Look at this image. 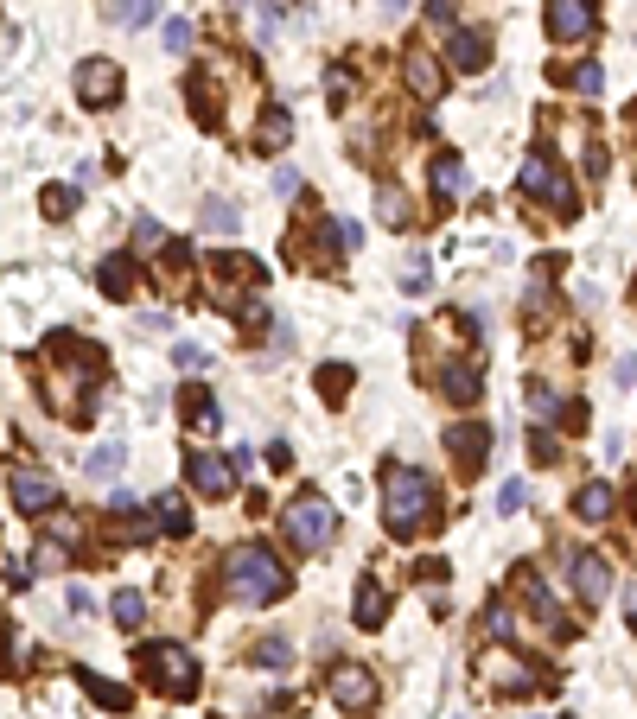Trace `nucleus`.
<instances>
[{
    "instance_id": "obj_1",
    "label": "nucleus",
    "mask_w": 637,
    "mask_h": 719,
    "mask_svg": "<svg viewBox=\"0 0 637 719\" xmlns=\"http://www.w3.org/2000/svg\"><path fill=\"white\" fill-rule=\"evenodd\" d=\"M434 478L427 471H408V465H389L383 471V522L395 535H421L434 529Z\"/></svg>"
},
{
    "instance_id": "obj_2",
    "label": "nucleus",
    "mask_w": 637,
    "mask_h": 719,
    "mask_svg": "<svg viewBox=\"0 0 637 719\" xmlns=\"http://www.w3.org/2000/svg\"><path fill=\"white\" fill-rule=\"evenodd\" d=\"M223 592H230V605H274L287 592V567L268 548H236L223 560Z\"/></svg>"
},
{
    "instance_id": "obj_3",
    "label": "nucleus",
    "mask_w": 637,
    "mask_h": 719,
    "mask_svg": "<svg viewBox=\"0 0 637 719\" xmlns=\"http://www.w3.org/2000/svg\"><path fill=\"white\" fill-rule=\"evenodd\" d=\"M281 529H287V541H294L300 554H319V548H332V535H338V510L325 497H313V490H300V497L281 510Z\"/></svg>"
},
{
    "instance_id": "obj_4",
    "label": "nucleus",
    "mask_w": 637,
    "mask_h": 719,
    "mask_svg": "<svg viewBox=\"0 0 637 719\" xmlns=\"http://www.w3.org/2000/svg\"><path fill=\"white\" fill-rule=\"evenodd\" d=\"M141 669H147L153 688L172 694V700H192V694H198V662H192L185 643H147V650H141Z\"/></svg>"
},
{
    "instance_id": "obj_5",
    "label": "nucleus",
    "mask_w": 637,
    "mask_h": 719,
    "mask_svg": "<svg viewBox=\"0 0 637 719\" xmlns=\"http://www.w3.org/2000/svg\"><path fill=\"white\" fill-rule=\"evenodd\" d=\"M516 185H523V198H536V204H548V210H561V217L574 210V185H567V172H561L555 160H548L542 147H536V153L523 160V172H516Z\"/></svg>"
},
{
    "instance_id": "obj_6",
    "label": "nucleus",
    "mask_w": 637,
    "mask_h": 719,
    "mask_svg": "<svg viewBox=\"0 0 637 719\" xmlns=\"http://www.w3.org/2000/svg\"><path fill=\"white\" fill-rule=\"evenodd\" d=\"M13 510H26V516H45V510H58V484L45 478V471H32V465H13Z\"/></svg>"
},
{
    "instance_id": "obj_7",
    "label": "nucleus",
    "mask_w": 637,
    "mask_h": 719,
    "mask_svg": "<svg viewBox=\"0 0 637 719\" xmlns=\"http://www.w3.org/2000/svg\"><path fill=\"white\" fill-rule=\"evenodd\" d=\"M325 688H332V700L344 713H364L370 700H376V675L364 669V662H338L332 669V681H325Z\"/></svg>"
},
{
    "instance_id": "obj_8",
    "label": "nucleus",
    "mask_w": 637,
    "mask_h": 719,
    "mask_svg": "<svg viewBox=\"0 0 637 719\" xmlns=\"http://www.w3.org/2000/svg\"><path fill=\"white\" fill-rule=\"evenodd\" d=\"M567 580H574V592L587 605H606L612 599V567L606 554H567Z\"/></svg>"
},
{
    "instance_id": "obj_9",
    "label": "nucleus",
    "mask_w": 637,
    "mask_h": 719,
    "mask_svg": "<svg viewBox=\"0 0 637 719\" xmlns=\"http://www.w3.org/2000/svg\"><path fill=\"white\" fill-rule=\"evenodd\" d=\"M185 478H192V490H204V497H230L236 465L217 459V452H185Z\"/></svg>"
},
{
    "instance_id": "obj_10",
    "label": "nucleus",
    "mask_w": 637,
    "mask_h": 719,
    "mask_svg": "<svg viewBox=\"0 0 637 719\" xmlns=\"http://www.w3.org/2000/svg\"><path fill=\"white\" fill-rule=\"evenodd\" d=\"M446 64H453L459 77H478V70L491 64V32H478V26H453V39H446Z\"/></svg>"
},
{
    "instance_id": "obj_11",
    "label": "nucleus",
    "mask_w": 637,
    "mask_h": 719,
    "mask_svg": "<svg viewBox=\"0 0 637 719\" xmlns=\"http://www.w3.org/2000/svg\"><path fill=\"white\" fill-rule=\"evenodd\" d=\"M599 26V7L593 0H548V32H555V39H587V32Z\"/></svg>"
},
{
    "instance_id": "obj_12",
    "label": "nucleus",
    "mask_w": 637,
    "mask_h": 719,
    "mask_svg": "<svg viewBox=\"0 0 637 719\" xmlns=\"http://www.w3.org/2000/svg\"><path fill=\"white\" fill-rule=\"evenodd\" d=\"M77 96L90 102V109H109V102L122 96V70H115V64H102V58L77 64Z\"/></svg>"
},
{
    "instance_id": "obj_13",
    "label": "nucleus",
    "mask_w": 637,
    "mask_h": 719,
    "mask_svg": "<svg viewBox=\"0 0 637 719\" xmlns=\"http://www.w3.org/2000/svg\"><path fill=\"white\" fill-rule=\"evenodd\" d=\"M402 77H408V90H415L421 102H440V90H446V77H440V64L427 58L421 45H408V58H402Z\"/></svg>"
},
{
    "instance_id": "obj_14",
    "label": "nucleus",
    "mask_w": 637,
    "mask_h": 719,
    "mask_svg": "<svg viewBox=\"0 0 637 719\" xmlns=\"http://www.w3.org/2000/svg\"><path fill=\"white\" fill-rule=\"evenodd\" d=\"M446 452L478 471V465H485V452H491V433L478 427V420H453V427H446Z\"/></svg>"
},
{
    "instance_id": "obj_15",
    "label": "nucleus",
    "mask_w": 637,
    "mask_h": 719,
    "mask_svg": "<svg viewBox=\"0 0 637 719\" xmlns=\"http://www.w3.org/2000/svg\"><path fill=\"white\" fill-rule=\"evenodd\" d=\"M466 191H472L466 160H459V153H440V160H434V198H440V204H459Z\"/></svg>"
},
{
    "instance_id": "obj_16",
    "label": "nucleus",
    "mask_w": 637,
    "mask_h": 719,
    "mask_svg": "<svg viewBox=\"0 0 637 719\" xmlns=\"http://www.w3.org/2000/svg\"><path fill=\"white\" fill-rule=\"evenodd\" d=\"M287 140H294V115L274 102V109H262V121H255V147L262 153H287Z\"/></svg>"
},
{
    "instance_id": "obj_17",
    "label": "nucleus",
    "mask_w": 637,
    "mask_h": 719,
    "mask_svg": "<svg viewBox=\"0 0 637 719\" xmlns=\"http://www.w3.org/2000/svg\"><path fill=\"white\" fill-rule=\"evenodd\" d=\"M612 510H618V497H612V484H606V478H593V484H580V490H574V516H580V522H606Z\"/></svg>"
},
{
    "instance_id": "obj_18",
    "label": "nucleus",
    "mask_w": 637,
    "mask_h": 719,
    "mask_svg": "<svg viewBox=\"0 0 637 719\" xmlns=\"http://www.w3.org/2000/svg\"><path fill=\"white\" fill-rule=\"evenodd\" d=\"M96 280H102V293H109V300H128V293H134V255H102Z\"/></svg>"
},
{
    "instance_id": "obj_19",
    "label": "nucleus",
    "mask_w": 637,
    "mask_h": 719,
    "mask_svg": "<svg viewBox=\"0 0 637 719\" xmlns=\"http://www.w3.org/2000/svg\"><path fill=\"white\" fill-rule=\"evenodd\" d=\"M485 681H491V688H504V694H529V688H536V669H523V662H510V656H491Z\"/></svg>"
},
{
    "instance_id": "obj_20",
    "label": "nucleus",
    "mask_w": 637,
    "mask_h": 719,
    "mask_svg": "<svg viewBox=\"0 0 637 719\" xmlns=\"http://www.w3.org/2000/svg\"><path fill=\"white\" fill-rule=\"evenodd\" d=\"M122 465H128V446L122 440H102L90 459H83V471H90L96 484H109V478H122Z\"/></svg>"
},
{
    "instance_id": "obj_21",
    "label": "nucleus",
    "mask_w": 637,
    "mask_h": 719,
    "mask_svg": "<svg viewBox=\"0 0 637 719\" xmlns=\"http://www.w3.org/2000/svg\"><path fill=\"white\" fill-rule=\"evenodd\" d=\"M179 414H185V427H204V433H217V401L204 395V389H185V395H179Z\"/></svg>"
},
{
    "instance_id": "obj_22",
    "label": "nucleus",
    "mask_w": 637,
    "mask_h": 719,
    "mask_svg": "<svg viewBox=\"0 0 637 719\" xmlns=\"http://www.w3.org/2000/svg\"><path fill=\"white\" fill-rule=\"evenodd\" d=\"M389 618V592L383 586H376V580H357V624H383Z\"/></svg>"
},
{
    "instance_id": "obj_23",
    "label": "nucleus",
    "mask_w": 637,
    "mask_h": 719,
    "mask_svg": "<svg viewBox=\"0 0 637 719\" xmlns=\"http://www.w3.org/2000/svg\"><path fill=\"white\" fill-rule=\"evenodd\" d=\"M478 382H485V376H478V363L466 357V363H453V370L440 376V389L453 395V401H478Z\"/></svg>"
},
{
    "instance_id": "obj_24",
    "label": "nucleus",
    "mask_w": 637,
    "mask_h": 719,
    "mask_svg": "<svg viewBox=\"0 0 637 719\" xmlns=\"http://www.w3.org/2000/svg\"><path fill=\"white\" fill-rule=\"evenodd\" d=\"M516 592L529 599V611H536L542 624H561V611H555V599H548V586L536 580V573H516Z\"/></svg>"
},
{
    "instance_id": "obj_25",
    "label": "nucleus",
    "mask_w": 637,
    "mask_h": 719,
    "mask_svg": "<svg viewBox=\"0 0 637 719\" xmlns=\"http://www.w3.org/2000/svg\"><path fill=\"white\" fill-rule=\"evenodd\" d=\"M204 230H211V236H236V230H243V210H236L230 198H211V204H204Z\"/></svg>"
},
{
    "instance_id": "obj_26",
    "label": "nucleus",
    "mask_w": 637,
    "mask_h": 719,
    "mask_svg": "<svg viewBox=\"0 0 637 719\" xmlns=\"http://www.w3.org/2000/svg\"><path fill=\"white\" fill-rule=\"evenodd\" d=\"M153 510H160V529H166V535H185V529H192V510H185V497H179V490H166V497L153 503Z\"/></svg>"
},
{
    "instance_id": "obj_27",
    "label": "nucleus",
    "mask_w": 637,
    "mask_h": 719,
    "mask_svg": "<svg viewBox=\"0 0 637 719\" xmlns=\"http://www.w3.org/2000/svg\"><path fill=\"white\" fill-rule=\"evenodd\" d=\"M287 662H294V650H287V637H262L255 643V669H268V675H281Z\"/></svg>"
},
{
    "instance_id": "obj_28",
    "label": "nucleus",
    "mask_w": 637,
    "mask_h": 719,
    "mask_svg": "<svg viewBox=\"0 0 637 719\" xmlns=\"http://www.w3.org/2000/svg\"><path fill=\"white\" fill-rule=\"evenodd\" d=\"M115 624H122V630H141L147 624V599H141V592H115Z\"/></svg>"
},
{
    "instance_id": "obj_29",
    "label": "nucleus",
    "mask_w": 637,
    "mask_h": 719,
    "mask_svg": "<svg viewBox=\"0 0 637 719\" xmlns=\"http://www.w3.org/2000/svg\"><path fill=\"white\" fill-rule=\"evenodd\" d=\"M77 681H83V688H90V694H96L109 713H128V688H115V681H102V675H90V669H83Z\"/></svg>"
},
{
    "instance_id": "obj_30",
    "label": "nucleus",
    "mask_w": 637,
    "mask_h": 719,
    "mask_svg": "<svg viewBox=\"0 0 637 719\" xmlns=\"http://www.w3.org/2000/svg\"><path fill=\"white\" fill-rule=\"evenodd\" d=\"M153 7H160V0H109V20L115 26H147Z\"/></svg>"
},
{
    "instance_id": "obj_31",
    "label": "nucleus",
    "mask_w": 637,
    "mask_h": 719,
    "mask_svg": "<svg viewBox=\"0 0 637 719\" xmlns=\"http://www.w3.org/2000/svg\"><path fill=\"white\" fill-rule=\"evenodd\" d=\"M376 204H383V223H389V230H402V223H408V198H402L395 185H383V198H376Z\"/></svg>"
},
{
    "instance_id": "obj_32",
    "label": "nucleus",
    "mask_w": 637,
    "mask_h": 719,
    "mask_svg": "<svg viewBox=\"0 0 637 719\" xmlns=\"http://www.w3.org/2000/svg\"><path fill=\"white\" fill-rule=\"evenodd\" d=\"M172 363H179L185 376H198V370H211V350H204V344H179V350H172Z\"/></svg>"
},
{
    "instance_id": "obj_33",
    "label": "nucleus",
    "mask_w": 637,
    "mask_h": 719,
    "mask_svg": "<svg viewBox=\"0 0 637 719\" xmlns=\"http://www.w3.org/2000/svg\"><path fill=\"white\" fill-rule=\"evenodd\" d=\"M529 414L536 420H555L561 408H555V389H548V382H529Z\"/></svg>"
},
{
    "instance_id": "obj_34",
    "label": "nucleus",
    "mask_w": 637,
    "mask_h": 719,
    "mask_svg": "<svg viewBox=\"0 0 637 719\" xmlns=\"http://www.w3.org/2000/svg\"><path fill=\"white\" fill-rule=\"evenodd\" d=\"M523 503H529V484H497V510H504V516H516V510H523Z\"/></svg>"
},
{
    "instance_id": "obj_35",
    "label": "nucleus",
    "mask_w": 637,
    "mask_h": 719,
    "mask_svg": "<svg viewBox=\"0 0 637 719\" xmlns=\"http://www.w3.org/2000/svg\"><path fill=\"white\" fill-rule=\"evenodd\" d=\"M319 389H325V395H344V389H351V370H344V363H325V370H319Z\"/></svg>"
},
{
    "instance_id": "obj_36",
    "label": "nucleus",
    "mask_w": 637,
    "mask_h": 719,
    "mask_svg": "<svg viewBox=\"0 0 637 719\" xmlns=\"http://www.w3.org/2000/svg\"><path fill=\"white\" fill-rule=\"evenodd\" d=\"M529 452H536L542 465H555V459H561V446H555V433H548V427H536V433H529Z\"/></svg>"
},
{
    "instance_id": "obj_37",
    "label": "nucleus",
    "mask_w": 637,
    "mask_h": 719,
    "mask_svg": "<svg viewBox=\"0 0 637 719\" xmlns=\"http://www.w3.org/2000/svg\"><path fill=\"white\" fill-rule=\"evenodd\" d=\"M402 287H408V293L427 287V255H408V261H402Z\"/></svg>"
},
{
    "instance_id": "obj_38",
    "label": "nucleus",
    "mask_w": 637,
    "mask_h": 719,
    "mask_svg": "<svg viewBox=\"0 0 637 719\" xmlns=\"http://www.w3.org/2000/svg\"><path fill=\"white\" fill-rule=\"evenodd\" d=\"M45 210H51V217H71V210H77V198H71L64 185H51V191H45Z\"/></svg>"
},
{
    "instance_id": "obj_39",
    "label": "nucleus",
    "mask_w": 637,
    "mask_h": 719,
    "mask_svg": "<svg viewBox=\"0 0 637 719\" xmlns=\"http://www.w3.org/2000/svg\"><path fill=\"white\" fill-rule=\"evenodd\" d=\"M134 242H141V249H166V230H160V223H134Z\"/></svg>"
},
{
    "instance_id": "obj_40",
    "label": "nucleus",
    "mask_w": 637,
    "mask_h": 719,
    "mask_svg": "<svg viewBox=\"0 0 637 719\" xmlns=\"http://www.w3.org/2000/svg\"><path fill=\"white\" fill-rule=\"evenodd\" d=\"M166 51H192V26L185 20H166Z\"/></svg>"
},
{
    "instance_id": "obj_41",
    "label": "nucleus",
    "mask_w": 637,
    "mask_h": 719,
    "mask_svg": "<svg viewBox=\"0 0 637 719\" xmlns=\"http://www.w3.org/2000/svg\"><path fill=\"white\" fill-rule=\"evenodd\" d=\"M51 535L71 548V541H83V529H77V516H51Z\"/></svg>"
},
{
    "instance_id": "obj_42",
    "label": "nucleus",
    "mask_w": 637,
    "mask_h": 719,
    "mask_svg": "<svg viewBox=\"0 0 637 719\" xmlns=\"http://www.w3.org/2000/svg\"><path fill=\"white\" fill-rule=\"evenodd\" d=\"M574 90H580V96H599V64H580V70H574Z\"/></svg>"
},
{
    "instance_id": "obj_43",
    "label": "nucleus",
    "mask_w": 637,
    "mask_h": 719,
    "mask_svg": "<svg viewBox=\"0 0 637 719\" xmlns=\"http://www.w3.org/2000/svg\"><path fill=\"white\" fill-rule=\"evenodd\" d=\"M485 630H491V637H510V611L504 605H485Z\"/></svg>"
},
{
    "instance_id": "obj_44",
    "label": "nucleus",
    "mask_w": 637,
    "mask_h": 719,
    "mask_svg": "<svg viewBox=\"0 0 637 719\" xmlns=\"http://www.w3.org/2000/svg\"><path fill=\"white\" fill-rule=\"evenodd\" d=\"M64 605H71V618H90V611H96V605H90V592H83V586H71V592H64Z\"/></svg>"
},
{
    "instance_id": "obj_45",
    "label": "nucleus",
    "mask_w": 637,
    "mask_h": 719,
    "mask_svg": "<svg viewBox=\"0 0 637 719\" xmlns=\"http://www.w3.org/2000/svg\"><path fill=\"white\" fill-rule=\"evenodd\" d=\"M274 191H281V198H294V191H300V172L281 166V172H274Z\"/></svg>"
},
{
    "instance_id": "obj_46",
    "label": "nucleus",
    "mask_w": 637,
    "mask_h": 719,
    "mask_svg": "<svg viewBox=\"0 0 637 719\" xmlns=\"http://www.w3.org/2000/svg\"><path fill=\"white\" fill-rule=\"evenodd\" d=\"M325 90H332V102H344V96H351V70H332V77H325Z\"/></svg>"
},
{
    "instance_id": "obj_47",
    "label": "nucleus",
    "mask_w": 637,
    "mask_h": 719,
    "mask_svg": "<svg viewBox=\"0 0 637 719\" xmlns=\"http://www.w3.org/2000/svg\"><path fill=\"white\" fill-rule=\"evenodd\" d=\"M427 13H434L440 26H453V20H459V7H453V0H427Z\"/></svg>"
},
{
    "instance_id": "obj_48",
    "label": "nucleus",
    "mask_w": 637,
    "mask_h": 719,
    "mask_svg": "<svg viewBox=\"0 0 637 719\" xmlns=\"http://www.w3.org/2000/svg\"><path fill=\"white\" fill-rule=\"evenodd\" d=\"M625 618H631V630H637V580L625 586Z\"/></svg>"
},
{
    "instance_id": "obj_49",
    "label": "nucleus",
    "mask_w": 637,
    "mask_h": 719,
    "mask_svg": "<svg viewBox=\"0 0 637 719\" xmlns=\"http://www.w3.org/2000/svg\"><path fill=\"white\" fill-rule=\"evenodd\" d=\"M618 382H631V389H637V357H625V370H618Z\"/></svg>"
},
{
    "instance_id": "obj_50",
    "label": "nucleus",
    "mask_w": 637,
    "mask_h": 719,
    "mask_svg": "<svg viewBox=\"0 0 637 719\" xmlns=\"http://www.w3.org/2000/svg\"><path fill=\"white\" fill-rule=\"evenodd\" d=\"M383 13H389V20H402V13H408V0H383Z\"/></svg>"
},
{
    "instance_id": "obj_51",
    "label": "nucleus",
    "mask_w": 637,
    "mask_h": 719,
    "mask_svg": "<svg viewBox=\"0 0 637 719\" xmlns=\"http://www.w3.org/2000/svg\"><path fill=\"white\" fill-rule=\"evenodd\" d=\"M230 7H243V13H249V7H255V0H230Z\"/></svg>"
}]
</instances>
